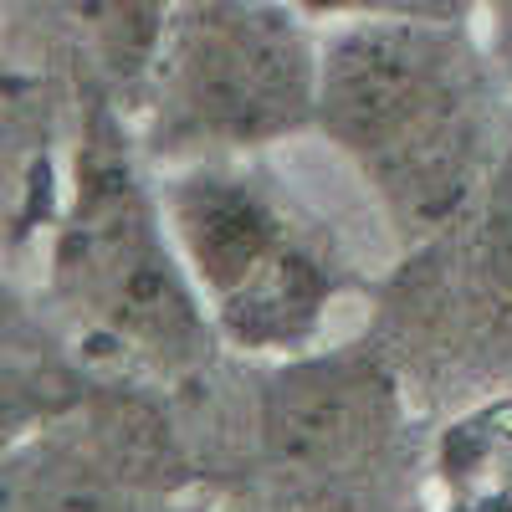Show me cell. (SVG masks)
I'll return each instance as SVG.
<instances>
[{
  "label": "cell",
  "instance_id": "1",
  "mask_svg": "<svg viewBox=\"0 0 512 512\" xmlns=\"http://www.w3.org/2000/svg\"><path fill=\"white\" fill-rule=\"evenodd\" d=\"M318 128L395 226L466 216L497 144L492 72L461 21L344 16L318 52Z\"/></svg>",
  "mask_w": 512,
  "mask_h": 512
},
{
  "label": "cell",
  "instance_id": "2",
  "mask_svg": "<svg viewBox=\"0 0 512 512\" xmlns=\"http://www.w3.org/2000/svg\"><path fill=\"white\" fill-rule=\"evenodd\" d=\"M256 154H221L169 195L180 262L210 318L262 354H297L349 287V231Z\"/></svg>",
  "mask_w": 512,
  "mask_h": 512
},
{
  "label": "cell",
  "instance_id": "3",
  "mask_svg": "<svg viewBox=\"0 0 512 512\" xmlns=\"http://www.w3.org/2000/svg\"><path fill=\"white\" fill-rule=\"evenodd\" d=\"M318 52L297 0H185L159 41L164 108L221 154L282 149L318 118Z\"/></svg>",
  "mask_w": 512,
  "mask_h": 512
},
{
  "label": "cell",
  "instance_id": "4",
  "mask_svg": "<svg viewBox=\"0 0 512 512\" xmlns=\"http://www.w3.org/2000/svg\"><path fill=\"white\" fill-rule=\"evenodd\" d=\"M436 482L446 512H512V400L482 405L451 425Z\"/></svg>",
  "mask_w": 512,
  "mask_h": 512
}]
</instances>
